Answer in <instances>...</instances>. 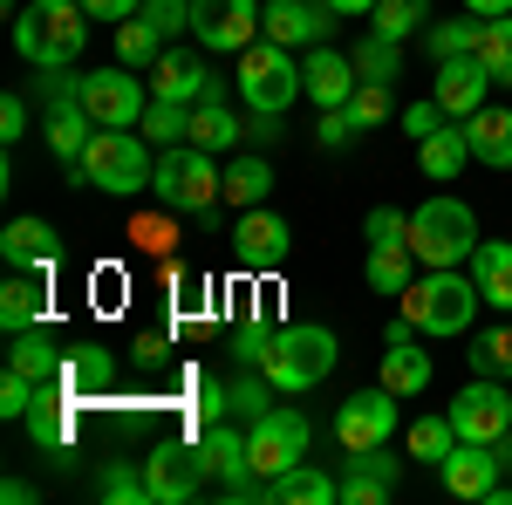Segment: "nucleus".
Instances as JSON below:
<instances>
[{"label":"nucleus","instance_id":"8","mask_svg":"<svg viewBox=\"0 0 512 505\" xmlns=\"http://www.w3.org/2000/svg\"><path fill=\"white\" fill-rule=\"evenodd\" d=\"M82 110L96 117V130H137L144 110H151V89L137 82V69H96V76H76Z\"/></svg>","mask_w":512,"mask_h":505},{"label":"nucleus","instance_id":"49","mask_svg":"<svg viewBox=\"0 0 512 505\" xmlns=\"http://www.w3.org/2000/svg\"><path fill=\"white\" fill-rule=\"evenodd\" d=\"M355 137H362V130H355L349 103H342V110H321V123H315V144H321V151H349Z\"/></svg>","mask_w":512,"mask_h":505},{"label":"nucleus","instance_id":"51","mask_svg":"<svg viewBox=\"0 0 512 505\" xmlns=\"http://www.w3.org/2000/svg\"><path fill=\"white\" fill-rule=\"evenodd\" d=\"M137 14H144V21H158V35H164V41L178 35V28H192V0H144Z\"/></svg>","mask_w":512,"mask_h":505},{"label":"nucleus","instance_id":"30","mask_svg":"<svg viewBox=\"0 0 512 505\" xmlns=\"http://www.w3.org/2000/svg\"><path fill=\"white\" fill-rule=\"evenodd\" d=\"M437 376V362L417 342H403V349H383V389H396V396H424Z\"/></svg>","mask_w":512,"mask_h":505},{"label":"nucleus","instance_id":"26","mask_svg":"<svg viewBox=\"0 0 512 505\" xmlns=\"http://www.w3.org/2000/svg\"><path fill=\"white\" fill-rule=\"evenodd\" d=\"M328 499H342V478H328L321 465H287L280 478H267V505H328Z\"/></svg>","mask_w":512,"mask_h":505},{"label":"nucleus","instance_id":"31","mask_svg":"<svg viewBox=\"0 0 512 505\" xmlns=\"http://www.w3.org/2000/svg\"><path fill=\"white\" fill-rule=\"evenodd\" d=\"M267 192H274V164L267 157H233L226 164V205H239V212H253V205H267Z\"/></svg>","mask_w":512,"mask_h":505},{"label":"nucleus","instance_id":"19","mask_svg":"<svg viewBox=\"0 0 512 505\" xmlns=\"http://www.w3.org/2000/svg\"><path fill=\"white\" fill-rule=\"evenodd\" d=\"M499 451H492V444H465V437H458V451H451V458H444V465H437V478H444V492H451V499H492V485H499Z\"/></svg>","mask_w":512,"mask_h":505},{"label":"nucleus","instance_id":"38","mask_svg":"<svg viewBox=\"0 0 512 505\" xmlns=\"http://www.w3.org/2000/svg\"><path fill=\"white\" fill-rule=\"evenodd\" d=\"M478 35H485L478 14H465V21H431L424 28V48H431V62H444V55H478Z\"/></svg>","mask_w":512,"mask_h":505},{"label":"nucleus","instance_id":"39","mask_svg":"<svg viewBox=\"0 0 512 505\" xmlns=\"http://www.w3.org/2000/svg\"><path fill=\"white\" fill-rule=\"evenodd\" d=\"M478 62H485V76L499 82V89H512V14L485 21V35H478Z\"/></svg>","mask_w":512,"mask_h":505},{"label":"nucleus","instance_id":"1","mask_svg":"<svg viewBox=\"0 0 512 505\" xmlns=\"http://www.w3.org/2000/svg\"><path fill=\"white\" fill-rule=\"evenodd\" d=\"M82 48H89V14H82V0H28L21 14H14V55L28 62V69H76Z\"/></svg>","mask_w":512,"mask_h":505},{"label":"nucleus","instance_id":"50","mask_svg":"<svg viewBox=\"0 0 512 505\" xmlns=\"http://www.w3.org/2000/svg\"><path fill=\"white\" fill-rule=\"evenodd\" d=\"M28 410H35V383H28L21 369H7V376H0V417H7V424H21Z\"/></svg>","mask_w":512,"mask_h":505},{"label":"nucleus","instance_id":"17","mask_svg":"<svg viewBox=\"0 0 512 505\" xmlns=\"http://www.w3.org/2000/svg\"><path fill=\"white\" fill-rule=\"evenodd\" d=\"M396 485H403V458H390L383 444H376V451H349V471H342V505H390Z\"/></svg>","mask_w":512,"mask_h":505},{"label":"nucleus","instance_id":"33","mask_svg":"<svg viewBox=\"0 0 512 505\" xmlns=\"http://www.w3.org/2000/svg\"><path fill=\"white\" fill-rule=\"evenodd\" d=\"M349 55H355V76H362V82H396V76H403V41L376 35V28L355 41Z\"/></svg>","mask_w":512,"mask_h":505},{"label":"nucleus","instance_id":"25","mask_svg":"<svg viewBox=\"0 0 512 505\" xmlns=\"http://www.w3.org/2000/svg\"><path fill=\"white\" fill-rule=\"evenodd\" d=\"M465 144H472L478 164H492V171H512V110L506 103H485L465 117Z\"/></svg>","mask_w":512,"mask_h":505},{"label":"nucleus","instance_id":"34","mask_svg":"<svg viewBox=\"0 0 512 505\" xmlns=\"http://www.w3.org/2000/svg\"><path fill=\"white\" fill-rule=\"evenodd\" d=\"M403 451H410L417 465H444V458L458 451V430H451V417H417V424L403 430Z\"/></svg>","mask_w":512,"mask_h":505},{"label":"nucleus","instance_id":"14","mask_svg":"<svg viewBox=\"0 0 512 505\" xmlns=\"http://www.w3.org/2000/svg\"><path fill=\"white\" fill-rule=\"evenodd\" d=\"M144 485H151V505H192L198 492H205L198 444H151V458H144Z\"/></svg>","mask_w":512,"mask_h":505},{"label":"nucleus","instance_id":"5","mask_svg":"<svg viewBox=\"0 0 512 505\" xmlns=\"http://www.w3.org/2000/svg\"><path fill=\"white\" fill-rule=\"evenodd\" d=\"M478 239H485L478 233V212L451 192L424 198L410 212V253H417V267H465L478 253Z\"/></svg>","mask_w":512,"mask_h":505},{"label":"nucleus","instance_id":"3","mask_svg":"<svg viewBox=\"0 0 512 505\" xmlns=\"http://www.w3.org/2000/svg\"><path fill=\"white\" fill-rule=\"evenodd\" d=\"M335 362H342V342H335V328H321V321H294V328H280L274 349H267V383L280 396H308L315 383L335 376Z\"/></svg>","mask_w":512,"mask_h":505},{"label":"nucleus","instance_id":"24","mask_svg":"<svg viewBox=\"0 0 512 505\" xmlns=\"http://www.w3.org/2000/svg\"><path fill=\"white\" fill-rule=\"evenodd\" d=\"M35 321H48V273L14 267L7 287H0V328L21 335V328H35Z\"/></svg>","mask_w":512,"mask_h":505},{"label":"nucleus","instance_id":"46","mask_svg":"<svg viewBox=\"0 0 512 505\" xmlns=\"http://www.w3.org/2000/svg\"><path fill=\"white\" fill-rule=\"evenodd\" d=\"M130 246H137V253H171V246H178V226H171V219H164V212H137V219H130Z\"/></svg>","mask_w":512,"mask_h":505},{"label":"nucleus","instance_id":"29","mask_svg":"<svg viewBox=\"0 0 512 505\" xmlns=\"http://www.w3.org/2000/svg\"><path fill=\"white\" fill-rule=\"evenodd\" d=\"M239 137H246V123L233 117V110H226V96H219V103H192V137H185V144H198V151H233Z\"/></svg>","mask_w":512,"mask_h":505},{"label":"nucleus","instance_id":"40","mask_svg":"<svg viewBox=\"0 0 512 505\" xmlns=\"http://www.w3.org/2000/svg\"><path fill=\"white\" fill-rule=\"evenodd\" d=\"M465 362H472V376H499V383H512V328H485L472 349H465Z\"/></svg>","mask_w":512,"mask_h":505},{"label":"nucleus","instance_id":"27","mask_svg":"<svg viewBox=\"0 0 512 505\" xmlns=\"http://www.w3.org/2000/svg\"><path fill=\"white\" fill-rule=\"evenodd\" d=\"M472 280H478V294H485V308L512 314V239H478Z\"/></svg>","mask_w":512,"mask_h":505},{"label":"nucleus","instance_id":"41","mask_svg":"<svg viewBox=\"0 0 512 505\" xmlns=\"http://www.w3.org/2000/svg\"><path fill=\"white\" fill-rule=\"evenodd\" d=\"M144 130H151V144H158V151L185 144V137H192V103H164V96H151V110H144Z\"/></svg>","mask_w":512,"mask_h":505},{"label":"nucleus","instance_id":"18","mask_svg":"<svg viewBox=\"0 0 512 505\" xmlns=\"http://www.w3.org/2000/svg\"><path fill=\"white\" fill-rule=\"evenodd\" d=\"M355 55H342V48H308V62H301V96H315V110H342L355 96Z\"/></svg>","mask_w":512,"mask_h":505},{"label":"nucleus","instance_id":"56","mask_svg":"<svg viewBox=\"0 0 512 505\" xmlns=\"http://www.w3.org/2000/svg\"><path fill=\"white\" fill-rule=\"evenodd\" d=\"M246 137H260V144H274V137H280V117H260V110H246Z\"/></svg>","mask_w":512,"mask_h":505},{"label":"nucleus","instance_id":"58","mask_svg":"<svg viewBox=\"0 0 512 505\" xmlns=\"http://www.w3.org/2000/svg\"><path fill=\"white\" fill-rule=\"evenodd\" d=\"M0 499H7V505H28V499H35V485H28V478H7V485H0Z\"/></svg>","mask_w":512,"mask_h":505},{"label":"nucleus","instance_id":"55","mask_svg":"<svg viewBox=\"0 0 512 505\" xmlns=\"http://www.w3.org/2000/svg\"><path fill=\"white\" fill-rule=\"evenodd\" d=\"M137 7H144V0H82V14H89V21H130Z\"/></svg>","mask_w":512,"mask_h":505},{"label":"nucleus","instance_id":"42","mask_svg":"<svg viewBox=\"0 0 512 505\" xmlns=\"http://www.w3.org/2000/svg\"><path fill=\"white\" fill-rule=\"evenodd\" d=\"M96 492L110 505H151V485H144V471L130 465V458H117V465H103V478H96Z\"/></svg>","mask_w":512,"mask_h":505},{"label":"nucleus","instance_id":"47","mask_svg":"<svg viewBox=\"0 0 512 505\" xmlns=\"http://www.w3.org/2000/svg\"><path fill=\"white\" fill-rule=\"evenodd\" d=\"M171 308H178V321H198V314H212V280L205 273H171Z\"/></svg>","mask_w":512,"mask_h":505},{"label":"nucleus","instance_id":"57","mask_svg":"<svg viewBox=\"0 0 512 505\" xmlns=\"http://www.w3.org/2000/svg\"><path fill=\"white\" fill-rule=\"evenodd\" d=\"M465 14H478V21H499V14H512V0H465Z\"/></svg>","mask_w":512,"mask_h":505},{"label":"nucleus","instance_id":"28","mask_svg":"<svg viewBox=\"0 0 512 505\" xmlns=\"http://www.w3.org/2000/svg\"><path fill=\"white\" fill-rule=\"evenodd\" d=\"M417 164H424V178L431 185H451L465 164H472V144H465V123H444V130H431L424 144H417Z\"/></svg>","mask_w":512,"mask_h":505},{"label":"nucleus","instance_id":"15","mask_svg":"<svg viewBox=\"0 0 512 505\" xmlns=\"http://www.w3.org/2000/svg\"><path fill=\"white\" fill-rule=\"evenodd\" d=\"M233 253L246 273H274L294 253V226L280 212H267V205H253V212H239V226H233Z\"/></svg>","mask_w":512,"mask_h":505},{"label":"nucleus","instance_id":"13","mask_svg":"<svg viewBox=\"0 0 512 505\" xmlns=\"http://www.w3.org/2000/svg\"><path fill=\"white\" fill-rule=\"evenodd\" d=\"M144 76H151V96H164V103H219L226 96L219 76L205 69V48H164Z\"/></svg>","mask_w":512,"mask_h":505},{"label":"nucleus","instance_id":"59","mask_svg":"<svg viewBox=\"0 0 512 505\" xmlns=\"http://www.w3.org/2000/svg\"><path fill=\"white\" fill-rule=\"evenodd\" d=\"M328 7H335L342 21H362V14H376V0H328Z\"/></svg>","mask_w":512,"mask_h":505},{"label":"nucleus","instance_id":"7","mask_svg":"<svg viewBox=\"0 0 512 505\" xmlns=\"http://www.w3.org/2000/svg\"><path fill=\"white\" fill-rule=\"evenodd\" d=\"M151 192H158L171 212H198V219H212V205L226 198V171L212 164V151H198V144H171V151H158V178H151Z\"/></svg>","mask_w":512,"mask_h":505},{"label":"nucleus","instance_id":"32","mask_svg":"<svg viewBox=\"0 0 512 505\" xmlns=\"http://www.w3.org/2000/svg\"><path fill=\"white\" fill-rule=\"evenodd\" d=\"M110 376H117L110 349H69V355H62V376H55V383L89 403V389H110Z\"/></svg>","mask_w":512,"mask_h":505},{"label":"nucleus","instance_id":"21","mask_svg":"<svg viewBox=\"0 0 512 505\" xmlns=\"http://www.w3.org/2000/svg\"><path fill=\"white\" fill-rule=\"evenodd\" d=\"M76 417H82V396H69L62 383H48V389H35V410H28L21 424H28V437H35L41 451H69V444H76Z\"/></svg>","mask_w":512,"mask_h":505},{"label":"nucleus","instance_id":"54","mask_svg":"<svg viewBox=\"0 0 512 505\" xmlns=\"http://www.w3.org/2000/svg\"><path fill=\"white\" fill-rule=\"evenodd\" d=\"M130 355H137L144 369H151V362H164V355H171V328H144V335L130 342Z\"/></svg>","mask_w":512,"mask_h":505},{"label":"nucleus","instance_id":"2","mask_svg":"<svg viewBox=\"0 0 512 505\" xmlns=\"http://www.w3.org/2000/svg\"><path fill=\"white\" fill-rule=\"evenodd\" d=\"M396 301H403V314H410L424 335L451 342V335H465V328H472V314H478V301H485V294H478L472 273H458V267H424L410 287H403V294H396Z\"/></svg>","mask_w":512,"mask_h":505},{"label":"nucleus","instance_id":"45","mask_svg":"<svg viewBox=\"0 0 512 505\" xmlns=\"http://www.w3.org/2000/svg\"><path fill=\"white\" fill-rule=\"evenodd\" d=\"M362 239H369V246H410V212H396V205H369Z\"/></svg>","mask_w":512,"mask_h":505},{"label":"nucleus","instance_id":"10","mask_svg":"<svg viewBox=\"0 0 512 505\" xmlns=\"http://www.w3.org/2000/svg\"><path fill=\"white\" fill-rule=\"evenodd\" d=\"M451 430L465 437V444H499L512 430V389L499 383V376H472V383L451 396Z\"/></svg>","mask_w":512,"mask_h":505},{"label":"nucleus","instance_id":"9","mask_svg":"<svg viewBox=\"0 0 512 505\" xmlns=\"http://www.w3.org/2000/svg\"><path fill=\"white\" fill-rule=\"evenodd\" d=\"M396 430H403V396L383 383L342 396V410H335V444L342 451H376V444H390Z\"/></svg>","mask_w":512,"mask_h":505},{"label":"nucleus","instance_id":"12","mask_svg":"<svg viewBox=\"0 0 512 505\" xmlns=\"http://www.w3.org/2000/svg\"><path fill=\"white\" fill-rule=\"evenodd\" d=\"M192 41L205 55H246L260 41V0H192Z\"/></svg>","mask_w":512,"mask_h":505},{"label":"nucleus","instance_id":"20","mask_svg":"<svg viewBox=\"0 0 512 505\" xmlns=\"http://www.w3.org/2000/svg\"><path fill=\"white\" fill-rule=\"evenodd\" d=\"M485 89H492V76H485V62H478V55H444V62H437L431 96H437V103H444L458 123L472 117V110H485Z\"/></svg>","mask_w":512,"mask_h":505},{"label":"nucleus","instance_id":"35","mask_svg":"<svg viewBox=\"0 0 512 505\" xmlns=\"http://www.w3.org/2000/svg\"><path fill=\"white\" fill-rule=\"evenodd\" d=\"M410 280H417L410 246H369V294H403Z\"/></svg>","mask_w":512,"mask_h":505},{"label":"nucleus","instance_id":"53","mask_svg":"<svg viewBox=\"0 0 512 505\" xmlns=\"http://www.w3.org/2000/svg\"><path fill=\"white\" fill-rule=\"evenodd\" d=\"M28 137V96H0V144Z\"/></svg>","mask_w":512,"mask_h":505},{"label":"nucleus","instance_id":"4","mask_svg":"<svg viewBox=\"0 0 512 505\" xmlns=\"http://www.w3.org/2000/svg\"><path fill=\"white\" fill-rule=\"evenodd\" d=\"M69 178L76 185H96V192H110V198H130L158 178V157H151V144L137 130H96L89 151L69 164Z\"/></svg>","mask_w":512,"mask_h":505},{"label":"nucleus","instance_id":"52","mask_svg":"<svg viewBox=\"0 0 512 505\" xmlns=\"http://www.w3.org/2000/svg\"><path fill=\"white\" fill-rule=\"evenodd\" d=\"M444 123H451V110H444V103H410V110H403V130H410V137H417V144H424V137H431V130H444Z\"/></svg>","mask_w":512,"mask_h":505},{"label":"nucleus","instance_id":"43","mask_svg":"<svg viewBox=\"0 0 512 505\" xmlns=\"http://www.w3.org/2000/svg\"><path fill=\"white\" fill-rule=\"evenodd\" d=\"M274 321H260V314H246V321H239L233 335H226V349L239 355V362H246V369H260V362H267V349H274Z\"/></svg>","mask_w":512,"mask_h":505},{"label":"nucleus","instance_id":"36","mask_svg":"<svg viewBox=\"0 0 512 505\" xmlns=\"http://www.w3.org/2000/svg\"><path fill=\"white\" fill-rule=\"evenodd\" d=\"M158 55H164L158 21H144V14H130V21H117V62H123V69H151Z\"/></svg>","mask_w":512,"mask_h":505},{"label":"nucleus","instance_id":"37","mask_svg":"<svg viewBox=\"0 0 512 505\" xmlns=\"http://www.w3.org/2000/svg\"><path fill=\"white\" fill-rule=\"evenodd\" d=\"M369 28H376V35H390V41H410L417 28H431V0H376Z\"/></svg>","mask_w":512,"mask_h":505},{"label":"nucleus","instance_id":"44","mask_svg":"<svg viewBox=\"0 0 512 505\" xmlns=\"http://www.w3.org/2000/svg\"><path fill=\"white\" fill-rule=\"evenodd\" d=\"M390 82H355V96H349V117L355 130H376V123H390Z\"/></svg>","mask_w":512,"mask_h":505},{"label":"nucleus","instance_id":"16","mask_svg":"<svg viewBox=\"0 0 512 505\" xmlns=\"http://www.w3.org/2000/svg\"><path fill=\"white\" fill-rule=\"evenodd\" d=\"M335 21H342V14H335L328 0H267V7H260V35L280 41V48H321Z\"/></svg>","mask_w":512,"mask_h":505},{"label":"nucleus","instance_id":"6","mask_svg":"<svg viewBox=\"0 0 512 505\" xmlns=\"http://www.w3.org/2000/svg\"><path fill=\"white\" fill-rule=\"evenodd\" d=\"M233 89H239L246 110H260V117H287L294 96H301V62H294V48H280V41L260 35L246 55H239Z\"/></svg>","mask_w":512,"mask_h":505},{"label":"nucleus","instance_id":"22","mask_svg":"<svg viewBox=\"0 0 512 505\" xmlns=\"http://www.w3.org/2000/svg\"><path fill=\"white\" fill-rule=\"evenodd\" d=\"M62 335L48 328V321H35V328H21V335H7V369H21L35 389H48L55 376H62Z\"/></svg>","mask_w":512,"mask_h":505},{"label":"nucleus","instance_id":"23","mask_svg":"<svg viewBox=\"0 0 512 505\" xmlns=\"http://www.w3.org/2000/svg\"><path fill=\"white\" fill-rule=\"evenodd\" d=\"M55 253H62V233L48 219H7V233H0V260L7 267L55 273Z\"/></svg>","mask_w":512,"mask_h":505},{"label":"nucleus","instance_id":"11","mask_svg":"<svg viewBox=\"0 0 512 505\" xmlns=\"http://www.w3.org/2000/svg\"><path fill=\"white\" fill-rule=\"evenodd\" d=\"M308 444H315V437H308V417H301V410H267V417L246 424V458H253L260 478H280L287 465H301Z\"/></svg>","mask_w":512,"mask_h":505},{"label":"nucleus","instance_id":"48","mask_svg":"<svg viewBox=\"0 0 512 505\" xmlns=\"http://www.w3.org/2000/svg\"><path fill=\"white\" fill-rule=\"evenodd\" d=\"M267 396H280V389L267 383V369H260V376H239V383H233V417H246V424L267 417V410H274Z\"/></svg>","mask_w":512,"mask_h":505}]
</instances>
